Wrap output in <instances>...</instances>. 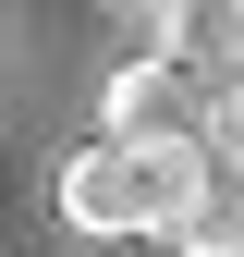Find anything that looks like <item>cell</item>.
Returning a JSON list of instances; mask_svg holds the SVG:
<instances>
[{"label":"cell","instance_id":"7a4b0ae2","mask_svg":"<svg viewBox=\"0 0 244 257\" xmlns=\"http://www.w3.org/2000/svg\"><path fill=\"white\" fill-rule=\"evenodd\" d=\"M98 135H196L208 122V74L196 61H171V49H146V61H122V74L98 86Z\"/></svg>","mask_w":244,"mask_h":257},{"label":"cell","instance_id":"277c9868","mask_svg":"<svg viewBox=\"0 0 244 257\" xmlns=\"http://www.w3.org/2000/svg\"><path fill=\"white\" fill-rule=\"evenodd\" d=\"M171 245L183 257H244V172H208V196L171 220Z\"/></svg>","mask_w":244,"mask_h":257},{"label":"cell","instance_id":"3957f363","mask_svg":"<svg viewBox=\"0 0 244 257\" xmlns=\"http://www.w3.org/2000/svg\"><path fill=\"white\" fill-rule=\"evenodd\" d=\"M159 13V49L171 61H196L208 86H232L244 74V0H146Z\"/></svg>","mask_w":244,"mask_h":257},{"label":"cell","instance_id":"6da1fadb","mask_svg":"<svg viewBox=\"0 0 244 257\" xmlns=\"http://www.w3.org/2000/svg\"><path fill=\"white\" fill-rule=\"evenodd\" d=\"M196 196H208V147H196V135H86V147L49 172V208L74 220V233H98V245L171 233Z\"/></svg>","mask_w":244,"mask_h":257},{"label":"cell","instance_id":"5b68a950","mask_svg":"<svg viewBox=\"0 0 244 257\" xmlns=\"http://www.w3.org/2000/svg\"><path fill=\"white\" fill-rule=\"evenodd\" d=\"M196 147H208V172H244V74H232V86H208V122H196Z\"/></svg>","mask_w":244,"mask_h":257}]
</instances>
